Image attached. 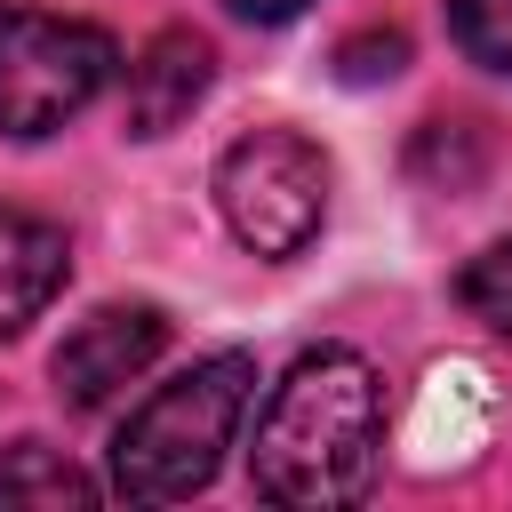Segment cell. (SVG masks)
I'll list each match as a JSON object with an SVG mask.
<instances>
[{
	"instance_id": "8",
	"label": "cell",
	"mask_w": 512,
	"mask_h": 512,
	"mask_svg": "<svg viewBox=\"0 0 512 512\" xmlns=\"http://www.w3.org/2000/svg\"><path fill=\"white\" fill-rule=\"evenodd\" d=\"M0 504H96V480L56 456L48 440H8L0 448Z\"/></svg>"
},
{
	"instance_id": "1",
	"label": "cell",
	"mask_w": 512,
	"mask_h": 512,
	"mask_svg": "<svg viewBox=\"0 0 512 512\" xmlns=\"http://www.w3.org/2000/svg\"><path fill=\"white\" fill-rule=\"evenodd\" d=\"M376 456H384V384L352 344H320L272 384L248 472H256L264 504L336 512V504L368 496Z\"/></svg>"
},
{
	"instance_id": "5",
	"label": "cell",
	"mask_w": 512,
	"mask_h": 512,
	"mask_svg": "<svg viewBox=\"0 0 512 512\" xmlns=\"http://www.w3.org/2000/svg\"><path fill=\"white\" fill-rule=\"evenodd\" d=\"M168 344V312L160 304H96L64 344H56V400L64 408H104L112 392H128Z\"/></svg>"
},
{
	"instance_id": "9",
	"label": "cell",
	"mask_w": 512,
	"mask_h": 512,
	"mask_svg": "<svg viewBox=\"0 0 512 512\" xmlns=\"http://www.w3.org/2000/svg\"><path fill=\"white\" fill-rule=\"evenodd\" d=\"M456 296H464V312H472V320H488L496 336H512V240L480 248V256L456 272Z\"/></svg>"
},
{
	"instance_id": "11",
	"label": "cell",
	"mask_w": 512,
	"mask_h": 512,
	"mask_svg": "<svg viewBox=\"0 0 512 512\" xmlns=\"http://www.w3.org/2000/svg\"><path fill=\"white\" fill-rule=\"evenodd\" d=\"M400 56H408L400 32H384V40H352V48H344V72H352V80H376V72H400Z\"/></svg>"
},
{
	"instance_id": "10",
	"label": "cell",
	"mask_w": 512,
	"mask_h": 512,
	"mask_svg": "<svg viewBox=\"0 0 512 512\" xmlns=\"http://www.w3.org/2000/svg\"><path fill=\"white\" fill-rule=\"evenodd\" d=\"M456 48L488 72H512V0H448Z\"/></svg>"
},
{
	"instance_id": "6",
	"label": "cell",
	"mask_w": 512,
	"mask_h": 512,
	"mask_svg": "<svg viewBox=\"0 0 512 512\" xmlns=\"http://www.w3.org/2000/svg\"><path fill=\"white\" fill-rule=\"evenodd\" d=\"M208 80H216V56H208L200 32H160V40H144V56L128 64V96H120L128 136H168V128H184L192 104L208 96Z\"/></svg>"
},
{
	"instance_id": "3",
	"label": "cell",
	"mask_w": 512,
	"mask_h": 512,
	"mask_svg": "<svg viewBox=\"0 0 512 512\" xmlns=\"http://www.w3.org/2000/svg\"><path fill=\"white\" fill-rule=\"evenodd\" d=\"M112 40L80 16L0 8V136H56L112 80Z\"/></svg>"
},
{
	"instance_id": "7",
	"label": "cell",
	"mask_w": 512,
	"mask_h": 512,
	"mask_svg": "<svg viewBox=\"0 0 512 512\" xmlns=\"http://www.w3.org/2000/svg\"><path fill=\"white\" fill-rule=\"evenodd\" d=\"M72 272V248L48 216H24V208H0V336H24L56 288Z\"/></svg>"
},
{
	"instance_id": "2",
	"label": "cell",
	"mask_w": 512,
	"mask_h": 512,
	"mask_svg": "<svg viewBox=\"0 0 512 512\" xmlns=\"http://www.w3.org/2000/svg\"><path fill=\"white\" fill-rule=\"evenodd\" d=\"M256 400V360L248 352H208L160 392L136 400V416L112 432V496L128 504H184L216 480L240 416Z\"/></svg>"
},
{
	"instance_id": "4",
	"label": "cell",
	"mask_w": 512,
	"mask_h": 512,
	"mask_svg": "<svg viewBox=\"0 0 512 512\" xmlns=\"http://www.w3.org/2000/svg\"><path fill=\"white\" fill-rule=\"evenodd\" d=\"M216 208L248 256H304L328 216V160L296 128H256L216 160Z\"/></svg>"
},
{
	"instance_id": "12",
	"label": "cell",
	"mask_w": 512,
	"mask_h": 512,
	"mask_svg": "<svg viewBox=\"0 0 512 512\" xmlns=\"http://www.w3.org/2000/svg\"><path fill=\"white\" fill-rule=\"evenodd\" d=\"M232 16H248V24H288V16H304L312 0H224Z\"/></svg>"
}]
</instances>
